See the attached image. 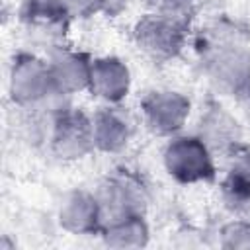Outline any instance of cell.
<instances>
[{"instance_id": "obj_1", "label": "cell", "mask_w": 250, "mask_h": 250, "mask_svg": "<svg viewBox=\"0 0 250 250\" xmlns=\"http://www.w3.org/2000/svg\"><path fill=\"white\" fill-rule=\"evenodd\" d=\"M10 94L12 100L25 107H35L55 96H62L57 88L49 61H41L33 55H18L10 70Z\"/></svg>"}, {"instance_id": "obj_2", "label": "cell", "mask_w": 250, "mask_h": 250, "mask_svg": "<svg viewBox=\"0 0 250 250\" xmlns=\"http://www.w3.org/2000/svg\"><path fill=\"white\" fill-rule=\"evenodd\" d=\"M135 41L139 49L154 61L174 59L186 41L184 21L180 20V14H148L135 25Z\"/></svg>"}, {"instance_id": "obj_3", "label": "cell", "mask_w": 250, "mask_h": 250, "mask_svg": "<svg viewBox=\"0 0 250 250\" xmlns=\"http://www.w3.org/2000/svg\"><path fill=\"white\" fill-rule=\"evenodd\" d=\"M164 164L168 174L184 184L211 180L215 174L207 145L197 137L172 139L164 150Z\"/></svg>"}, {"instance_id": "obj_4", "label": "cell", "mask_w": 250, "mask_h": 250, "mask_svg": "<svg viewBox=\"0 0 250 250\" xmlns=\"http://www.w3.org/2000/svg\"><path fill=\"white\" fill-rule=\"evenodd\" d=\"M20 21L33 39L57 47L68 31L70 8L64 0H21Z\"/></svg>"}, {"instance_id": "obj_5", "label": "cell", "mask_w": 250, "mask_h": 250, "mask_svg": "<svg viewBox=\"0 0 250 250\" xmlns=\"http://www.w3.org/2000/svg\"><path fill=\"white\" fill-rule=\"evenodd\" d=\"M51 148L59 158H82L94 148L92 119L78 109H61L53 119Z\"/></svg>"}, {"instance_id": "obj_6", "label": "cell", "mask_w": 250, "mask_h": 250, "mask_svg": "<svg viewBox=\"0 0 250 250\" xmlns=\"http://www.w3.org/2000/svg\"><path fill=\"white\" fill-rule=\"evenodd\" d=\"M98 199L104 217L113 221L127 215H141L146 203V193H145V186L133 174L123 170L119 174L109 176L102 184Z\"/></svg>"}, {"instance_id": "obj_7", "label": "cell", "mask_w": 250, "mask_h": 250, "mask_svg": "<svg viewBox=\"0 0 250 250\" xmlns=\"http://www.w3.org/2000/svg\"><path fill=\"white\" fill-rule=\"evenodd\" d=\"M146 127L156 135L180 131L189 113V102L178 92H150L143 100Z\"/></svg>"}, {"instance_id": "obj_8", "label": "cell", "mask_w": 250, "mask_h": 250, "mask_svg": "<svg viewBox=\"0 0 250 250\" xmlns=\"http://www.w3.org/2000/svg\"><path fill=\"white\" fill-rule=\"evenodd\" d=\"M61 225L76 234H88L96 232L100 229V223L104 219L100 199L88 191H72L64 197L61 211Z\"/></svg>"}, {"instance_id": "obj_9", "label": "cell", "mask_w": 250, "mask_h": 250, "mask_svg": "<svg viewBox=\"0 0 250 250\" xmlns=\"http://www.w3.org/2000/svg\"><path fill=\"white\" fill-rule=\"evenodd\" d=\"M88 88L94 92V96L115 104L129 92V70L119 59L113 57L92 61Z\"/></svg>"}, {"instance_id": "obj_10", "label": "cell", "mask_w": 250, "mask_h": 250, "mask_svg": "<svg viewBox=\"0 0 250 250\" xmlns=\"http://www.w3.org/2000/svg\"><path fill=\"white\" fill-rule=\"evenodd\" d=\"M49 64H51L57 88L62 96L88 88L92 62L86 59V55L61 47L51 55Z\"/></svg>"}, {"instance_id": "obj_11", "label": "cell", "mask_w": 250, "mask_h": 250, "mask_svg": "<svg viewBox=\"0 0 250 250\" xmlns=\"http://www.w3.org/2000/svg\"><path fill=\"white\" fill-rule=\"evenodd\" d=\"M92 133H94V148L105 152L121 150L131 135V125L117 109L104 107L92 117Z\"/></svg>"}, {"instance_id": "obj_12", "label": "cell", "mask_w": 250, "mask_h": 250, "mask_svg": "<svg viewBox=\"0 0 250 250\" xmlns=\"http://www.w3.org/2000/svg\"><path fill=\"white\" fill-rule=\"evenodd\" d=\"M213 78L221 88L240 90L250 78V59L240 51H217L213 59Z\"/></svg>"}, {"instance_id": "obj_13", "label": "cell", "mask_w": 250, "mask_h": 250, "mask_svg": "<svg viewBox=\"0 0 250 250\" xmlns=\"http://www.w3.org/2000/svg\"><path fill=\"white\" fill-rule=\"evenodd\" d=\"M105 242L111 246H143L146 242V225L141 215H127L107 223Z\"/></svg>"}, {"instance_id": "obj_14", "label": "cell", "mask_w": 250, "mask_h": 250, "mask_svg": "<svg viewBox=\"0 0 250 250\" xmlns=\"http://www.w3.org/2000/svg\"><path fill=\"white\" fill-rule=\"evenodd\" d=\"M225 246H250V223L236 221L225 227L223 230Z\"/></svg>"}, {"instance_id": "obj_15", "label": "cell", "mask_w": 250, "mask_h": 250, "mask_svg": "<svg viewBox=\"0 0 250 250\" xmlns=\"http://www.w3.org/2000/svg\"><path fill=\"white\" fill-rule=\"evenodd\" d=\"M64 2L68 4L70 12H74L78 16H84V18L96 14L105 4V0H64Z\"/></svg>"}, {"instance_id": "obj_16", "label": "cell", "mask_w": 250, "mask_h": 250, "mask_svg": "<svg viewBox=\"0 0 250 250\" xmlns=\"http://www.w3.org/2000/svg\"><path fill=\"white\" fill-rule=\"evenodd\" d=\"M154 4L158 6V12L184 16V12L193 4V0H154Z\"/></svg>"}]
</instances>
